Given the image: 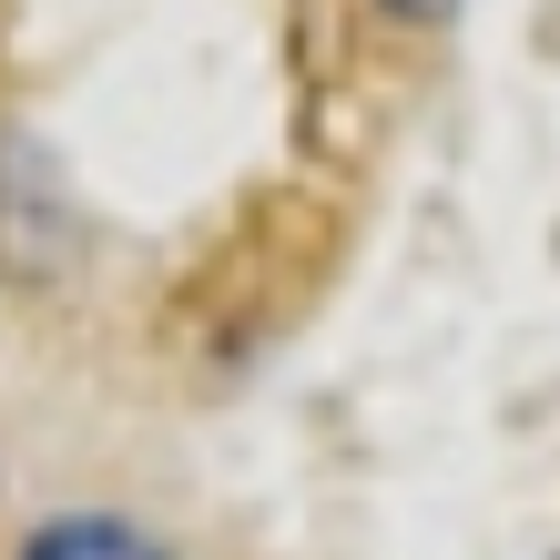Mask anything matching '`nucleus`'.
<instances>
[{
    "label": "nucleus",
    "instance_id": "1",
    "mask_svg": "<svg viewBox=\"0 0 560 560\" xmlns=\"http://www.w3.org/2000/svg\"><path fill=\"white\" fill-rule=\"evenodd\" d=\"M21 560H163V550L143 530H122V520H51Z\"/></svg>",
    "mask_w": 560,
    "mask_h": 560
},
{
    "label": "nucleus",
    "instance_id": "2",
    "mask_svg": "<svg viewBox=\"0 0 560 560\" xmlns=\"http://www.w3.org/2000/svg\"><path fill=\"white\" fill-rule=\"evenodd\" d=\"M387 11H398V21H448L458 0H387Z\"/></svg>",
    "mask_w": 560,
    "mask_h": 560
}]
</instances>
